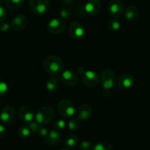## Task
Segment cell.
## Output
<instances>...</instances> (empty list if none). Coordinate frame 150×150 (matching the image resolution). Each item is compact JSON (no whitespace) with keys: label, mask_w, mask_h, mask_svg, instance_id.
Returning a JSON list of instances; mask_svg holds the SVG:
<instances>
[{"label":"cell","mask_w":150,"mask_h":150,"mask_svg":"<svg viewBox=\"0 0 150 150\" xmlns=\"http://www.w3.org/2000/svg\"><path fill=\"white\" fill-rule=\"evenodd\" d=\"M6 7L11 10L21 8L23 4V0H5Z\"/></svg>","instance_id":"obj_20"},{"label":"cell","mask_w":150,"mask_h":150,"mask_svg":"<svg viewBox=\"0 0 150 150\" xmlns=\"http://www.w3.org/2000/svg\"><path fill=\"white\" fill-rule=\"evenodd\" d=\"M61 142V135L57 130H51L47 137L45 138V143L51 146H56Z\"/></svg>","instance_id":"obj_17"},{"label":"cell","mask_w":150,"mask_h":150,"mask_svg":"<svg viewBox=\"0 0 150 150\" xmlns=\"http://www.w3.org/2000/svg\"><path fill=\"white\" fill-rule=\"evenodd\" d=\"M60 150H70V149L67 147H65V148H62V149H61Z\"/></svg>","instance_id":"obj_35"},{"label":"cell","mask_w":150,"mask_h":150,"mask_svg":"<svg viewBox=\"0 0 150 150\" xmlns=\"http://www.w3.org/2000/svg\"><path fill=\"white\" fill-rule=\"evenodd\" d=\"M108 7L109 14L113 18H120L124 13V5L120 0H111Z\"/></svg>","instance_id":"obj_11"},{"label":"cell","mask_w":150,"mask_h":150,"mask_svg":"<svg viewBox=\"0 0 150 150\" xmlns=\"http://www.w3.org/2000/svg\"><path fill=\"white\" fill-rule=\"evenodd\" d=\"M120 27H121V24L117 19H112V20L109 21V22L108 23V28L111 32L118 31Z\"/></svg>","instance_id":"obj_25"},{"label":"cell","mask_w":150,"mask_h":150,"mask_svg":"<svg viewBox=\"0 0 150 150\" xmlns=\"http://www.w3.org/2000/svg\"><path fill=\"white\" fill-rule=\"evenodd\" d=\"M101 9V3L100 0H88L84 7V10L88 15L91 16H96Z\"/></svg>","instance_id":"obj_15"},{"label":"cell","mask_w":150,"mask_h":150,"mask_svg":"<svg viewBox=\"0 0 150 150\" xmlns=\"http://www.w3.org/2000/svg\"><path fill=\"white\" fill-rule=\"evenodd\" d=\"M60 16L64 19H69L70 18V12L68 9H62L60 11Z\"/></svg>","instance_id":"obj_32"},{"label":"cell","mask_w":150,"mask_h":150,"mask_svg":"<svg viewBox=\"0 0 150 150\" xmlns=\"http://www.w3.org/2000/svg\"><path fill=\"white\" fill-rule=\"evenodd\" d=\"M135 83V79L130 74H123L119 78L117 81V85L120 89H130Z\"/></svg>","instance_id":"obj_14"},{"label":"cell","mask_w":150,"mask_h":150,"mask_svg":"<svg viewBox=\"0 0 150 150\" xmlns=\"http://www.w3.org/2000/svg\"><path fill=\"white\" fill-rule=\"evenodd\" d=\"M100 81L105 90H110L117 83V76L112 70L105 69L102 72Z\"/></svg>","instance_id":"obj_5"},{"label":"cell","mask_w":150,"mask_h":150,"mask_svg":"<svg viewBox=\"0 0 150 150\" xmlns=\"http://www.w3.org/2000/svg\"><path fill=\"white\" fill-rule=\"evenodd\" d=\"M54 111L52 108L49 106H42L37 110L35 112V121L38 122L41 125H45L49 123L51 120L54 119Z\"/></svg>","instance_id":"obj_3"},{"label":"cell","mask_w":150,"mask_h":150,"mask_svg":"<svg viewBox=\"0 0 150 150\" xmlns=\"http://www.w3.org/2000/svg\"><path fill=\"white\" fill-rule=\"evenodd\" d=\"M17 117L16 111L12 106L7 105L1 109L0 113V120L4 125H10L15 122Z\"/></svg>","instance_id":"obj_7"},{"label":"cell","mask_w":150,"mask_h":150,"mask_svg":"<svg viewBox=\"0 0 150 150\" xmlns=\"http://www.w3.org/2000/svg\"><path fill=\"white\" fill-rule=\"evenodd\" d=\"M59 87V81L57 79L55 78H51V79H48L46 83H45V89L48 91V92H54L57 90Z\"/></svg>","instance_id":"obj_21"},{"label":"cell","mask_w":150,"mask_h":150,"mask_svg":"<svg viewBox=\"0 0 150 150\" xmlns=\"http://www.w3.org/2000/svg\"><path fill=\"white\" fill-rule=\"evenodd\" d=\"M78 73L81 76L83 84L88 87H95L100 82L99 76L95 72L89 70H85L83 67L78 68Z\"/></svg>","instance_id":"obj_2"},{"label":"cell","mask_w":150,"mask_h":150,"mask_svg":"<svg viewBox=\"0 0 150 150\" xmlns=\"http://www.w3.org/2000/svg\"><path fill=\"white\" fill-rule=\"evenodd\" d=\"M66 28V23L63 19L55 18L48 21L47 24V29L51 33L54 35L62 34Z\"/></svg>","instance_id":"obj_8"},{"label":"cell","mask_w":150,"mask_h":150,"mask_svg":"<svg viewBox=\"0 0 150 150\" xmlns=\"http://www.w3.org/2000/svg\"><path fill=\"white\" fill-rule=\"evenodd\" d=\"M27 18L24 15L19 14L15 16L11 22V26L14 30L22 31L27 25Z\"/></svg>","instance_id":"obj_16"},{"label":"cell","mask_w":150,"mask_h":150,"mask_svg":"<svg viewBox=\"0 0 150 150\" xmlns=\"http://www.w3.org/2000/svg\"><path fill=\"white\" fill-rule=\"evenodd\" d=\"M139 16V10L136 6L130 5L125 10V18L130 23H133L137 20Z\"/></svg>","instance_id":"obj_18"},{"label":"cell","mask_w":150,"mask_h":150,"mask_svg":"<svg viewBox=\"0 0 150 150\" xmlns=\"http://www.w3.org/2000/svg\"><path fill=\"white\" fill-rule=\"evenodd\" d=\"M7 135V129L4 127V125L0 124V139H4Z\"/></svg>","instance_id":"obj_34"},{"label":"cell","mask_w":150,"mask_h":150,"mask_svg":"<svg viewBox=\"0 0 150 150\" xmlns=\"http://www.w3.org/2000/svg\"><path fill=\"white\" fill-rule=\"evenodd\" d=\"M67 127H68L69 130H71V131H77L80 128V122H79V120L77 118L70 120L68 122V123H67Z\"/></svg>","instance_id":"obj_24"},{"label":"cell","mask_w":150,"mask_h":150,"mask_svg":"<svg viewBox=\"0 0 150 150\" xmlns=\"http://www.w3.org/2000/svg\"><path fill=\"white\" fill-rule=\"evenodd\" d=\"M8 90V86L4 81L0 80V98L3 97Z\"/></svg>","instance_id":"obj_29"},{"label":"cell","mask_w":150,"mask_h":150,"mask_svg":"<svg viewBox=\"0 0 150 150\" xmlns=\"http://www.w3.org/2000/svg\"><path fill=\"white\" fill-rule=\"evenodd\" d=\"M42 66L44 70L50 75L57 76L63 72L64 62L59 57L50 55L44 59Z\"/></svg>","instance_id":"obj_1"},{"label":"cell","mask_w":150,"mask_h":150,"mask_svg":"<svg viewBox=\"0 0 150 150\" xmlns=\"http://www.w3.org/2000/svg\"><path fill=\"white\" fill-rule=\"evenodd\" d=\"M7 16V10L4 6L0 5V23L4 21Z\"/></svg>","instance_id":"obj_30"},{"label":"cell","mask_w":150,"mask_h":150,"mask_svg":"<svg viewBox=\"0 0 150 150\" xmlns=\"http://www.w3.org/2000/svg\"><path fill=\"white\" fill-rule=\"evenodd\" d=\"M92 108L87 104L80 105L76 111V117L79 121H86L92 115Z\"/></svg>","instance_id":"obj_12"},{"label":"cell","mask_w":150,"mask_h":150,"mask_svg":"<svg viewBox=\"0 0 150 150\" xmlns=\"http://www.w3.org/2000/svg\"><path fill=\"white\" fill-rule=\"evenodd\" d=\"M2 1H3V0H0V4H1V3L2 2Z\"/></svg>","instance_id":"obj_36"},{"label":"cell","mask_w":150,"mask_h":150,"mask_svg":"<svg viewBox=\"0 0 150 150\" xmlns=\"http://www.w3.org/2000/svg\"><path fill=\"white\" fill-rule=\"evenodd\" d=\"M10 25L7 22L2 21L0 23V31L1 32H7L10 29Z\"/></svg>","instance_id":"obj_33"},{"label":"cell","mask_w":150,"mask_h":150,"mask_svg":"<svg viewBox=\"0 0 150 150\" xmlns=\"http://www.w3.org/2000/svg\"><path fill=\"white\" fill-rule=\"evenodd\" d=\"M48 133H49V132H48V129L45 127H44V125H41V127H40L38 134L40 136H41V137L46 138L47 136L48 135Z\"/></svg>","instance_id":"obj_31"},{"label":"cell","mask_w":150,"mask_h":150,"mask_svg":"<svg viewBox=\"0 0 150 150\" xmlns=\"http://www.w3.org/2000/svg\"><path fill=\"white\" fill-rule=\"evenodd\" d=\"M92 150H114V148L107 142H100L94 145Z\"/></svg>","instance_id":"obj_23"},{"label":"cell","mask_w":150,"mask_h":150,"mask_svg":"<svg viewBox=\"0 0 150 150\" xmlns=\"http://www.w3.org/2000/svg\"><path fill=\"white\" fill-rule=\"evenodd\" d=\"M20 120L25 125H29L35 120V113L29 105H23L20 108L18 112Z\"/></svg>","instance_id":"obj_9"},{"label":"cell","mask_w":150,"mask_h":150,"mask_svg":"<svg viewBox=\"0 0 150 150\" xmlns=\"http://www.w3.org/2000/svg\"><path fill=\"white\" fill-rule=\"evenodd\" d=\"M29 8L36 16H42L50 8V0H29Z\"/></svg>","instance_id":"obj_4"},{"label":"cell","mask_w":150,"mask_h":150,"mask_svg":"<svg viewBox=\"0 0 150 150\" xmlns=\"http://www.w3.org/2000/svg\"><path fill=\"white\" fill-rule=\"evenodd\" d=\"M31 133L32 132H31L30 129H29V126L27 125L20 127V128L18 129V134L19 137L22 139H27L30 136Z\"/></svg>","instance_id":"obj_22"},{"label":"cell","mask_w":150,"mask_h":150,"mask_svg":"<svg viewBox=\"0 0 150 150\" xmlns=\"http://www.w3.org/2000/svg\"><path fill=\"white\" fill-rule=\"evenodd\" d=\"M61 79L63 83L68 86H74L79 83V78L74 72L66 70L62 73Z\"/></svg>","instance_id":"obj_13"},{"label":"cell","mask_w":150,"mask_h":150,"mask_svg":"<svg viewBox=\"0 0 150 150\" xmlns=\"http://www.w3.org/2000/svg\"><path fill=\"white\" fill-rule=\"evenodd\" d=\"M27 125L29 126V129H30L31 132L32 133H38V131H39L40 127H41V125H40L37 121H35V120L31 123H29V125Z\"/></svg>","instance_id":"obj_27"},{"label":"cell","mask_w":150,"mask_h":150,"mask_svg":"<svg viewBox=\"0 0 150 150\" xmlns=\"http://www.w3.org/2000/svg\"><path fill=\"white\" fill-rule=\"evenodd\" d=\"M66 127V123L65 121L63 120H57V121L54 123V127H55V130H57V131H62L63 130H64Z\"/></svg>","instance_id":"obj_26"},{"label":"cell","mask_w":150,"mask_h":150,"mask_svg":"<svg viewBox=\"0 0 150 150\" xmlns=\"http://www.w3.org/2000/svg\"><path fill=\"white\" fill-rule=\"evenodd\" d=\"M64 145L67 148H73L76 146L79 143V138L76 135L70 134L68 135L64 139Z\"/></svg>","instance_id":"obj_19"},{"label":"cell","mask_w":150,"mask_h":150,"mask_svg":"<svg viewBox=\"0 0 150 150\" xmlns=\"http://www.w3.org/2000/svg\"><path fill=\"white\" fill-rule=\"evenodd\" d=\"M58 111L62 117L69 118L76 115V107L74 104L67 99L62 100L58 104Z\"/></svg>","instance_id":"obj_6"},{"label":"cell","mask_w":150,"mask_h":150,"mask_svg":"<svg viewBox=\"0 0 150 150\" xmlns=\"http://www.w3.org/2000/svg\"><path fill=\"white\" fill-rule=\"evenodd\" d=\"M93 146V144L89 141H83L80 144L79 149L80 150H92Z\"/></svg>","instance_id":"obj_28"},{"label":"cell","mask_w":150,"mask_h":150,"mask_svg":"<svg viewBox=\"0 0 150 150\" xmlns=\"http://www.w3.org/2000/svg\"><path fill=\"white\" fill-rule=\"evenodd\" d=\"M69 32L73 39L81 40L85 35V29L79 21H73L69 26Z\"/></svg>","instance_id":"obj_10"}]
</instances>
